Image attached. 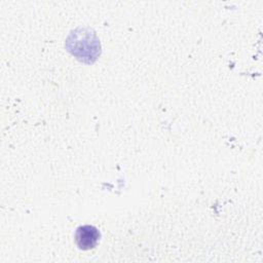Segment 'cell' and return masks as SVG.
Instances as JSON below:
<instances>
[{"label": "cell", "mask_w": 263, "mask_h": 263, "mask_svg": "<svg viewBox=\"0 0 263 263\" xmlns=\"http://www.w3.org/2000/svg\"><path fill=\"white\" fill-rule=\"evenodd\" d=\"M100 236L101 234L97 227L92 225H83L77 228L75 233V241L80 250L87 251L97 246Z\"/></svg>", "instance_id": "cell-1"}]
</instances>
